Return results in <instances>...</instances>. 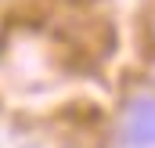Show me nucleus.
Returning <instances> with one entry per match:
<instances>
[{"instance_id": "1", "label": "nucleus", "mask_w": 155, "mask_h": 148, "mask_svg": "<svg viewBox=\"0 0 155 148\" xmlns=\"http://www.w3.org/2000/svg\"><path fill=\"white\" fill-rule=\"evenodd\" d=\"M155 105H152V94H141L134 98L126 112H123V141L130 148H152L155 141Z\"/></svg>"}]
</instances>
